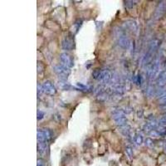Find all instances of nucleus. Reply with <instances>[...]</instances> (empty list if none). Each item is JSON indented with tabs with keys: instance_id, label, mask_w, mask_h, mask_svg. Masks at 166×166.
Wrapping results in <instances>:
<instances>
[{
	"instance_id": "4",
	"label": "nucleus",
	"mask_w": 166,
	"mask_h": 166,
	"mask_svg": "<svg viewBox=\"0 0 166 166\" xmlns=\"http://www.w3.org/2000/svg\"><path fill=\"white\" fill-rule=\"evenodd\" d=\"M42 88H43V92L47 95H53L57 93V89L50 81H46L42 85Z\"/></svg>"
},
{
	"instance_id": "25",
	"label": "nucleus",
	"mask_w": 166,
	"mask_h": 166,
	"mask_svg": "<svg viewBox=\"0 0 166 166\" xmlns=\"http://www.w3.org/2000/svg\"><path fill=\"white\" fill-rule=\"evenodd\" d=\"M135 82L137 84V85H140V83H141V77H140V75H137L136 77H135Z\"/></svg>"
},
{
	"instance_id": "1",
	"label": "nucleus",
	"mask_w": 166,
	"mask_h": 166,
	"mask_svg": "<svg viewBox=\"0 0 166 166\" xmlns=\"http://www.w3.org/2000/svg\"><path fill=\"white\" fill-rule=\"evenodd\" d=\"M37 135V141L47 142L52 137V132L49 129H38Z\"/></svg>"
},
{
	"instance_id": "14",
	"label": "nucleus",
	"mask_w": 166,
	"mask_h": 166,
	"mask_svg": "<svg viewBox=\"0 0 166 166\" xmlns=\"http://www.w3.org/2000/svg\"><path fill=\"white\" fill-rule=\"evenodd\" d=\"M117 126H120V127H122V126H126V123H127V119H126V116L119 117L115 120Z\"/></svg>"
},
{
	"instance_id": "10",
	"label": "nucleus",
	"mask_w": 166,
	"mask_h": 166,
	"mask_svg": "<svg viewBox=\"0 0 166 166\" xmlns=\"http://www.w3.org/2000/svg\"><path fill=\"white\" fill-rule=\"evenodd\" d=\"M118 42H119V45H120L122 48H128L130 45L128 37H126V35H124V34L120 35Z\"/></svg>"
},
{
	"instance_id": "24",
	"label": "nucleus",
	"mask_w": 166,
	"mask_h": 166,
	"mask_svg": "<svg viewBox=\"0 0 166 166\" xmlns=\"http://www.w3.org/2000/svg\"><path fill=\"white\" fill-rule=\"evenodd\" d=\"M37 166H46V162L43 159H38L37 161Z\"/></svg>"
},
{
	"instance_id": "11",
	"label": "nucleus",
	"mask_w": 166,
	"mask_h": 166,
	"mask_svg": "<svg viewBox=\"0 0 166 166\" xmlns=\"http://www.w3.org/2000/svg\"><path fill=\"white\" fill-rule=\"evenodd\" d=\"M157 127V123L154 121V120H150V122H148L143 127V130L145 132H150L152 130H154V129H155Z\"/></svg>"
},
{
	"instance_id": "2",
	"label": "nucleus",
	"mask_w": 166,
	"mask_h": 166,
	"mask_svg": "<svg viewBox=\"0 0 166 166\" xmlns=\"http://www.w3.org/2000/svg\"><path fill=\"white\" fill-rule=\"evenodd\" d=\"M54 71L57 74V76H58V77L61 78V80L62 81L67 80L68 76H69V74H70V70H69V68L66 67L63 65H57V66H55V67H54Z\"/></svg>"
},
{
	"instance_id": "15",
	"label": "nucleus",
	"mask_w": 166,
	"mask_h": 166,
	"mask_svg": "<svg viewBox=\"0 0 166 166\" xmlns=\"http://www.w3.org/2000/svg\"><path fill=\"white\" fill-rule=\"evenodd\" d=\"M160 136H164L166 135V127L165 126H160L155 130Z\"/></svg>"
},
{
	"instance_id": "26",
	"label": "nucleus",
	"mask_w": 166,
	"mask_h": 166,
	"mask_svg": "<svg viewBox=\"0 0 166 166\" xmlns=\"http://www.w3.org/2000/svg\"><path fill=\"white\" fill-rule=\"evenodd\" d=\"M77 86H78L79 88H80V90H85V89L87 90V86H84V85H83V84H81V83H77Z\"/></svg>"
},
{
	"instance_id": "19",
	"label": "nucleus",
	"mask_w": 166,
	"mask_h": 166,
	"mask_svg": "<svg viewBox=\"0 0 166 166\" xmlns=\"http://www.w3.org/2000/svg\"><path fill=\"white\" fill-rule=\"evenodd\" d=\"M126 154H128V156H129L130 158H132L133 154H134L132 148L130 147V146H127V147L126 148Z\"/></svg>"
},
{
	"instance_id": "13",
	"label": "nucleus",
	"mask_w": 166,
	"mask_h": 166,
	"mask_svg": "<svg viewBox=\"0 0 166 166\" xmlns=\"http://www.w3.org/2000/svg\"><path fill=\"white\" fill-rule=\"evenodd\" d=\"M126 25L131 31L136 32L137 29H138V25H137V23L135 21H127L126 22Z\"/></svg>"
},
{
	"instance_id": "6",
	"label": "nucleus",
	"mask_w": 166,
	"mask_h": 166,
	"mask_svg": "<svg viewBox=\"0 0 166 166\" xmlns=\"http://www.w3.org/2000/svg\"><path fill=\"white\" fill-rule=\"evenodd\" d=\"M60 61L62 62V65L67 68H71L73 67V60L71 58V57L67 52H63L60 55Z\"/></svg>"
},
{
	"instance_id": "8",
	"label": "nucleus",
	"mask_w": 166,
	"mask_h": 166,
	"mask_svg": "<svg viewBox=\"0 0 166 166\" xmlns=\"http://www.w3.org/2000/svg\"><path fill=\"white\" fill-rule=\"evenodd\" d=\"M157 85L160 87L166 86V71H162L156 78Z\"/></svg>"
},
{
	"instance_id": "21",
	"label": "nucleus",
	"mask_w": 166,
	"mask_h": 166,
	"mask_svg": "<svg viewBox=\"0 0 166 166\" xmlns=\"http://www.w3.org/2000/svg\"><path fill=\"white\" fill-rule=\"evenodd\" d=\"M159 125L160 126H165L166 127V116L162 117L159 121Z\"/></svg>"
},
{
	"instance_id": "17",
	"label": "nucleus",
	"mask_w": 166,
	"mask_h": 166,
	"mask_svg": "<svg viewBox=\"0 0 166 166\" xmlns=\"http://www.w3.org/2000/svg\"><path fill=\"white\" fill-rule=\"evenodd\" d=\"M135 142L137 145H141V144L143 143V136L141 135L138 134V135L135 136Z\"/></svg>"
},
{
	"instance_id": "9",
	"label": "nucleus",
	"mask_w": 166,
	"mask_h": 166,
	"mask_svg": "<svg viewBox=\"0 0 166 166\" xmlns=\"http://www.w3.org/2000/svg\"><path fill=\"white\" fill-rule=\"evenodd\" d=\"M47 142L37 141V153L41 155H44L47 152Z\"/></svg>"
},
{
	"instance_id": "3",
	"label": "nucleus",
	"mask_w": 166,
	"mask_h": 166,
	"mask_svg": "<svg viewBox=\"0 0 166 166\" xmlns=\"http://www.w3.org/2000/svg\"><path fill=\"white\" fill-rule=\"evenodd\" d=\"M166 13V1H161L157 6L154 12V19H160Z\"/></svg>"
},
{
	"instance_id": "20",
	"label": "nucleus",
	"mask_w": 166,
	"mask_h": 166,
	"mask_svg": "<svg viewBox=\"0 0 166 166\" xmlns=\"http://www.w3.org/2000/svg\"><path fill=\"white\" fill-rule=\"evenodd\" d=\"M145 145L148 146V147H152L153 145H154V142H153V140H151L150 138H147L145 140Z\"/></svg>"
},
{
	"instance_id": "18",
	"label": "nucleus",
	"mask_w": 166,
	"mask_h": 166,
	"mask_svg": "<svg viewBox=\"0 0 166 166\" xmlns=\"http://www.w3.org/2000/svg\"><path fill=\"white\" fill-rule=\"evenodd\" d=\"M137 3V1H126V6L128 8V9H132L133 7L135 6V4Z\"/></svg>"
},
{
	"instance_id": "7",
	"label": "nucleus",
	"mask_w": 166,
	"mask_h": 166,
	"mask_svg": "<svg viewBox=\"0 0 166 166\" xmlns=\"http://www.w3.org/2000/svg\"><path fill=\"white\" fill-rule=\"evenodd\" d=\"M62 48L67 51L71 50L74 47L73 39L69 37H66L62 41Z\"/></svg>"
},
{
	"instance_id": "5",
	"label": "nucleus",
	"mask_w": 166,
	"mask_h": 166,
	"mask_svg": "<svg viewBox=\"0 0 166 166\" xmlns=\"http://www.w3.org/2000/svg\"><path fill=\"white\" fill-rule=\"evenodd\" d=\"M112 79V73L109 70H102L99 75L97 81L103 84H107Z\"/></svg>"
},
{
	"instance_id": "23",
	"label": "nucleus",
	"mask_w": 166,
	"mask_h": 166,
	"mask_svg": "<svg viewBox=\"0 0 166 166\" xmlns=\"http://www.w3.org/2000/svg\"><path fill=\"white\" fill-rule=\"evenodd\" d=\"M45 116V113L42 111H37V120H42Z\"/></svg>"
},
{
	"instance_id": "22",
	"label": "nucleus",
	"mask_w": 166,
	"mask_h": 166,
	"mask_svg": "<svg viewBox=\"0 0 166 166\" xmlns=\"http://www.w3.org/2000/svg\"><path fill=\"white\" fill-rule=\"evenodd\" d=\"M100 73H101V70H99V69H96V70H95V71L92 72V77H94L95 79H96V80H97V78H98Z\"/></svg>"
},
{
	"instance_id": "16",
	"label": "nucleus",
	"mask_w": 166,
	"mask_h": 166,
	"mask_svg": "<svg viewBox=\"0 0 166 166\" xmlns=\"http://www.w3.org/2000/svg\"><path fill=\"white\" fill-rule=\"evenodd\" d=\"M108 98V95L105 92H101L97 96V100L100 101V102H105V101H106Z\"/></svg>"
},
{
	"instance_id": "12",
	"label": "nucleus",
	"mask_w": 166,
	"mask_h": 166,
	"mask_svg": "<svg viewBox=\"0 0 166 166\" xmlns=\"http://www.w3.org/2000/svg\"><path fill=\"white\" fill-rule=\"evenodd\" d=\"M159 96V102L160 104L166 105V91H162L158 94Z\"/></svg>"
},
{
	"instance_id": "27",
	"label": "nucleus",
	"mask_w": 166,
	"mask_h": 166,
	"mask_svg": "<svg viewBox=\"0 0 166 166\" xmlns=\"http://www.w3.org/2000/svg\"><path fill=\"white\" fill-rule=\"evenodd\" d=\"M164 152L166 153V145H164Z\"/></svg>"
}]
</instances>
